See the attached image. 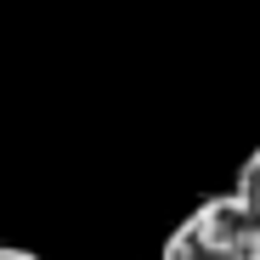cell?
<instances>
[{
  "label": "cell",
  "instance_id": "7a4b0ae2",
  "mask_svg": "<svg viewBox=\"0 0 260 260\" xmlns=\"http://www.w3.org/2000/svg\"><path fill=\"white\" fill-rule=\"evenodd\" d=\"M232 192H238V198H243V204L260 215V147H254V153L238 164V181H232Z\"/></svg>",
  "mask_w": 260,
  "mask_h": 260
},
{
  "label": "cell",
  "instance_id": "6da1fadb",
  "mask_svg": "<svg viewBox=\"0 0 260 260\" xmlns=\"http://www.w3.org/2000/svg\"><path fill=\"white\" fill-rule=\"evenodd\" d=\"M158 260H260V215L238 198H204L170 226Z\"/></svg>",
  "mask_w": 260,
  "mask_h": 260
},
{
  "label": "cell",
  "instance_id": "3957f363",
  "mask_svg": "<svg viewBox=\"0 0 260 260\" xmlns=\"http://www.w3.org/2000/svg\"><path fill=\"white\" fill-rule=\"evenodd\" d=\"M0 260H46V254H34V249H12V243H0Z\"/></svg>",
  "mask_w": 260,
  "mask_h": 260
}]
</instances>
